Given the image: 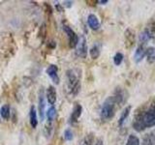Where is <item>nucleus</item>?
Listing matches in <instances>:
<instances>
[{"mask_svg":"<svg viewBox=\"0 0 155 145\" xmlns=\"http://www.w3.org/2000/svg\"><path fill=\"white\" fill-rule=\"evenodd\" d=\"M132 126L137 132H143L155 126V99L143 105L134 115Z\"/></svg>","mask_w":155,"mask_h":145,"instance_id":"nucleus-1","label":"nucleus"},{"mask_svg":"<svg viewBox=\"0 0 155 145\" xmlns=\"http://www.w3.org/2000/svg\"><path fill=\"white\" fill-rule=\"evenodd\" d=\"M126 99L127 97H126L125 90L116 88L114 95L108 97L102 105L100 111L101 118L104 121H110V119H113L118 106L123 105L126 102Z\"/></svg>","mask_w":155,"mask_h":145,"instance_id":"nucleus-2","label":"nucleus"},{"mask_svg":"<svg viewBox=\"0 0 155 145\" xmlns=\"http://www.w3.org/2000/svg\"><path fill=\"white\" fill-rule=\"evenodd\" d=\"M67 86L70 94L76 96L81 90V71L78 68L70 69L66 72Z\"/></svg>","mask_w":155,"mask_h":145,"instance_id":"nucleus-3","label":"nucleus"},{"mask_svg":"<svg viewBox=\"0 0 155 145\" xmlns=\"http://www.w3.org/2000/svg\"><path fill=\"white\" fill-rule=\"evenodd\" d=\"M63 30H64L68 37L69 47L71 48H76L78 43H79V36H78V34L69 25H67V24H63Z\"/></svg>","mask_w":155,"mask_h":145,"instance_id":"nucleus-4","label":"nucleus"},{"mask_svg":"<svg viewBox=\"0 0 155 145\" xmlns=\"http://www.w3.org/2000/svg\"><path fill=\"white\" fill-rule=\"evenodd\" d=\"M76 53L78 56L81 58H85L87 55V44H86V39L84 36H81L79 38V43L76 47Z\"/></svg>","mask_w":155,"mask_h":145,"instance_id":"nucleus-5","label":"nucleus"},{"mask_svg":"<svg viewBox=\"0 0 155 145\" xmlns=\"http://www.w3.org/2000/svg\"><path fill=\"white\" fill-rule=\"evenodd\" d=\"M38 111L40 115V119L44 120L45 118V108H46V95L44 93V89L41 88L39 91V99H38Z\"/></svg>","mask_w":155,"mask_h":145,"instance_id":"nucleus-6","label":"nucleus"},{"mask_svg":"<svg viewBox=\"0 0 155 145\" xmlns=\"http://www.w3.org/2000/svg\"><path fill=\"white\" fill-rule=\"evenodd\" d=\"M47 74L54 84H59V76H58V68L56 65L51 64L47 68Z\"/></svg>","mask_w":155,"mask_h":145,"instance_id":"nucleus-7","label":"nucleus"},{"mask_svg":"<svg viewBox=\"0 0 155 145\" xmlns=\"http://www.w3.org/2000/svg\"><path fill=\"white\" fill-rule=\"evenodd\" d=\"M81 113H82V106L80 104H77L74 106V108H73V111L70 116V120H69L70 124L75 125L76 123H78V121H79Z\"/></svg>","mask_w":155,"mask_h":145,"instance_id":"nucleus-8","label":"nucleus"},{"mask_svg":"<svg viewBox=\"0 0 155 145\" xmlns=\"http://www.w3.org/2000/svg\"><path fill=\"white\" fill-rule=\"evenodd\" d=\"M46 99L51 105H53L56 102V89L54 86L50 85L46 91Z\"/></svg>","mask_w":155,"mask_h":145,"instance_id":"nucleus-9","label":"nucleus"},{"mask_svg":"<svg viewBox=\"0 0 155 145\" xmlns=\"http://www.w3.org/2000/svg\"><path fill=\"white\" fill-rule=\"evenodd\" d=\"M125 45L127 48H130L134 46V44L136 42V36H135V32L132 29L128 28L127 30L125 31Z\"/></svg>","mask_w":155,"mask_h":145,"instance_id":"nucleus-10","label":"nucleus"},{"mask_svg":"<svg viewBox=\"0 0 155 145\" xmlns=\"http://www.w3.org/2000/svg\"><path fill=\"white\" fill-rule=\"evenodd\" d=\"M87 24L92 30H98L100 28V21L94 14H89L87 17Z\"/></svg>","mask_w":155,"mask_h":145,"instance_id":"nucleus-11","label":"nucleus"},{"mask_svg":"<svg viewBox=\"0 0 155 145\" xmlns=\"http://www.w3.org/2000/svg\"><path fill=\"white\" fill-rule=\"evenodd\" d=\"M29 122L33 129H35L38 126V116H37V110L34 105H31L29 109Z\"/></svg>","mask_w":155,"mask_h":145,"instance_id":"nucleus-12","label":"nucleus"},{"mask_svg":"<svg viewBox=\"0 0 155 145\" xmlns=\"http://www.w3.org/2000/svg\"><path fill=\"white\" fill-rule=\"evenodd\" d=\"M145 50H147V48L144 47V46H142V45H140L137 47V50H136L135 54H134V60L136 63H140L145 57Z\"/></svg>","mask_w":155,"mask_h":145,"instance_id":"nucleus-13","label":"nucleus"},{"mask_svg":"<svg viewBox=\"0 0 155 145\" xmlns=\"http://www.w3.org/2000/svg\"><path fill=\"white\" fill-rule=\"evenodd\" d=\"M0 116L4 120H9L10 116H11V108H10L9 105H3L0 108Z\"/></svg>","mask_w":155,"mask_h":145,"instance_id":"nucleus-14","label":"nucleus"},{"mask_svg":"<svg viewBox=\"0 0 155 145\" xmlns=\"http://www.w3.org/2000/svg\"><path fill=\"white\" fill-rule=\"evenodd\" d=\"M47 122L50 123H53L55 117H56V109L53 105H51V108H48V111H47Z\"/></svg>","mask_w":155,"mask_h":145,"instance_id":"nucleus-15","label":"nucleus"},{"mask_svg":"<svg viewBox=\"0 0 155 145\" xmlns=\"http://www.w3.org/2000/svg\"><path fill=\"white\" fill-rule=\"evenodd\" d=\"M142 145H155V132L145 134Z\"/></svg>","mask_w":155,"mask_h":145,"instance_id":"nucleus-16","label":"nucleus"},{"mask_svg":"<svg viewBox=\"0 0 155 145\" xmlns=\"http://www.w3.org/2000/svg\"><path fill=\"white\" fill-rule=\"evenodd\" d=\"M130 111H131V105H128V106H126V108H124V110L121 112V115H120V117H119V120H118V125H119V127H121L124 122H125V120L127 119V117L129 116L130 114Z\"/></svg>","mask_w":155,"mask_h":145,"instance_id":"nucleus-17","label":"nucleus"},{"mask_svg":"<svg viewBox=\"0 0 155 145\" xmlns=\"http://www.w3.org/2000/svg\"><path fill=\"white\" fill-rule=\"evenodd\" d=\"M100 50L101 48H100V46L98 45V44H95V45L92 46V47L89 50V54H90L92 59H97V58L100 56V53H101Z\"/></svg>","mask_w":155,"mask_h":145,"instance_id":"nucleus-18","label":"nucleus"},{"mask_svg":"<svg viewBox=\"0 0 155 145\" xmlns=\"http://www.w3.org/2000/svg\"><path fill=\"white\" fill-rule=\"evenodd\" d=\"M145 57L149 63L155 62V48L154 47H147L145 50Z\"/></svg>","mask_w":155,"mask_h":145,"instance_id":"nucleus-19","label":"nucleus"},{"mask_svg":"<svg viewBox=\"0 0 155 145\" xmlns=\"http://www.w3.org/2000/svg\"><path fill=\"white\" fill-rule=\"evenodd\" d=\"M125 145H140V139L137 135L135 134H130L128 138H127V141H126Z\"/></svg>","mask_w":155,"mask_h":145,"instance_id":"nucleus-20","label":"nucleus"},{"mask_svg":"<svg viewBox=\"0 0 155 145\" xmlns=\"http://www.w3.org/2000/svg\"><path fill=\"white\" fill-rule=\"evenodd\" d=\"M145 30L147 31L148 35L150 36V39H154L155 40V21L150 22L147 27L145 28Z\"/></svg>","mask_w":155,"mask_h":145,"instance_id":"nucleus-21","label":"nucleus"},{"mask_svg":"<svg viewBox=\"0 0 155 145\" xmlns=\"http://www.w3.org/2000/svg\"><path fill=\"white\" fill-rule=\"evenodd\" d=\"M123 61V54L121 52H116L115 55L114 56V65L119 66Z\"/></svg>","mask_w":155,"mask_h":145,"instance_id":"nucleus-22","label":"nucleus"},{"mask_svg":"<svg viewBox=\"0 0 155 145\" xmlns=\"http://www.w3.org/2000/svg\"><path fill=\"white\" fill-rule=\"evenodd\" d=\"M64 138L67 141H71L74 138V134H73L72 130L71 129H66L65 132H64Z\"/></svg>","mask_w":155,"mask_h":145,"instance_id":"nucleus-23","label":"nucleus"},{"mask_svg":"<svg viewBox=\"0 0 155 145\" xmlns=\"http://www.w3.org/2000/svg\"><path fill=\"white\" fill-rule=\"evenodd\" d=\"M92 142H93V134H87L84 140V145H92Z\"/></svg>","mask_w":155,"mask_h":145,"instance_id":"nucleus-24","label":"nucleus"},{"mask_svg":"<svg viewBox=\"0 0 155 145\" xmlns=\"http://www.w3.org/2000/svg\"><path fill=\"white\" fill-rule=\"evenodd\" d=\"M55 8H56V10L58 12H63V7H62V5L61 4H56V6H55Z\"/></svg>","mask_w":155,"mask_h":145,"instance_id":"nucleus-25","label":"nucleus"},{"mask_svg":"<svg viewBox=\"0 0 155 145\" xmlns=\"http://www.w3.org/2000/svg\"><path fill=\"white\" fill-rule=\"evenodd\" d=\"M94 145H104V142H103V140H102L101 138H98L96 140V142Z\"/></svg>","mask_w":155,"mask_h":145,"instance_id":"nucleus-26","label":"nucleus"},{"mask_svg":"<svg viewBox=\"0 0 155 145\" xmlns=\"http://www.w3.org/2000/svg\"><path fill=\"white\" fill-rule=\"evenodd\" d=\"M63 3H64V6H65V7H68V8L71 7V6H72V4H73L72 1H64Z\"/></svg>","mask_w":155,"mask_h":145,"instance_id":"nucleus-27","label":"nucleus"},{"mask_svg":"<svg viewBox=\"0 0 155 145\" xmlns=\"http://www.w3.org/2000/svg\"><path fill=\"white\" fill-rule=\"evenodd\" d=\"M108 2H109L108 0H100V1H98V3H100L102 5H105V4H107Z\"/></svg>","mask_w":155,"mask_h":145,"instance_id":"nucleus-28","label":"nucleus"}]
</instances>
